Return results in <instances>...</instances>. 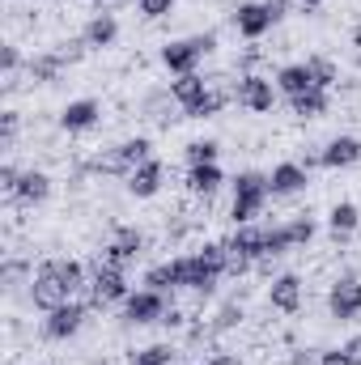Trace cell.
Returning a JSON list of instances; mask_svg holds the SVG:
<instances>
[{
  "label": "cell",
  "mask_w": 361,
  "mask_h": 365,
  "mask_svg": "<svg viewBox=\"0 0 361 365\" xmlns=\"http://www.w3.org/2000/svg\"><path fill=\"white\" fill-rule=\"evenodd\" d=\"M268 195H272L268 175H260V170H238V175H234V204H230L234 225H255V217L264 212Z\"/></svg>",
  "instance_id": "obj_1"
},
{
  "label": "cell",
  "mask_w": 361,
  "mask_h": 365,
  "mask_svg": "<svg viewBox=\"0 0 361 365\" xmlns=\"http://www.w3.org/2000/svg\"><path fill=\"white\" fill-rule=\"evenodd\" d=\"M213 51H217V34H191V38H179V43H166L162 47V64L175 77H183V73H195L200 60L213 56Z\"/></svg>",
  "instance_id": "obj_2"
},
{
  "label": "cell",
  "mask_w": 361,
  "mask_h": 365,
  "mask_svg": "<svg viewBox=\"0 0 361 365\" xmlns=\"http://www.w3.org/2000/svg\"><path fill=\"white\" fill-rule=\"evenodd\" d=\"M166 319V293L158 289H136L123 297V323L132 327H149V323H162Z\"/></svg>",
  "instance_id": "obj_3"
},
{
  "label": "cell",
  "mask_w": 361,
  "mask_h": 365,
  "mask_svg": "<svg viewBox=\"0 0 361 365\" xmlns=\"http://www.w3.org/2000/svg\"><path fill=\"white\" fill-rule=\"evenodd\" d=\"M30 302L39 306V310H56V306H64V302H73V293H68V284L60 280L56 272V259H47L34 280H30Z\"/></svg>",
  "instance_id": "obj_4"
},
{
  "label": "cell",
  "mask_w": 361,
  "mask_h": 365,
  "mask_svg": "<svg viewBox=\"0 0 361 365\" xmlns=\"http://www.w3.org/2000/svg\"><path fill=\"white\" fill-rule=\"evenodd\" d=\"M327 310H332V319H340V323H353L361 314V280L353 272H345L332 289H327Z\"/></svg>",
  "instance_id": "obj_5"
},
{
  "label": "cell",
  "mask_w": 361,
  "mask_h": 365,
  "mask_svg": "<svg viewBox=\"0 0 361 365\" xmlns=\"http://www.w3.org/2000/svg\"><path fill=\"white\" fill-rule=\"evenodd\" d=\"M81 327H86V306L81 302H64V306L47 310V319H43V336L47 340H73Z\"/></svg>",
  "instance_id": "obj_6"
},
{
  "label": "cell",
  "mask_w": 361,
  "mask_h": 365,
  "mask_svg": "<svg viewBox=\"0 0 361 365\" xmlns=\"http://www.w3.org/2000/svg\"><path fill=\"white\" fill-rule=\"evenodd\" d=\"M234 102L247 106V110H255V115H268L272 106H276V90H272L268 77L247 73V77H238V98H234Z\"/></svg>",
  "instance_id": "obj_7"
},
{
  "label": "cell",
  "mask_w": 361,
  "mask_h": 365,
  "mask_svg": "<svg viewBox=\"0 0 361 365\" xmlns=\"http://www.w3.org/2000/svg\"><path fill=\"white\" fill-rule=\"evenodd\" d=\"M128 297V280L115 268H93L90 276V306H111V302H123Z\"/></svg>",
  "instance_id": "obj_8"
},
{
  "label": "cell",
  "mask_w": 361,
  "mask_h": 365,
  "mask_svg": "<svg viewBox=\"0 0 361 365\" xmlns=\"http://www.w3.org/2000/svg\"><path fill=\"white\" fill-rule=\"evenodd\" d=\"M234 26H238V34H243V38H251V43H255V38H264V34H268L276 21L268 17L264 0H247V4H238V9H234Z\"/></svg>",
  "instance_id": "obj_9"
},
{
  "label": "cell",
  "mask_w": 361,
  "mask_h": 365,
  "mask_svg": "<svg viewBox=\"0 0 361 365\" xmlns=\"http://www.w3.org/2000/svg\"><path fill=\"white\" fill-rule=\"evenodd\" d=\"M225 247L238 251V255H247V259L255 264V259L268 255V230H264V225H234V234L225 238Z\"/></svg>",
  "instance_id": "obj_10"
},
{
  "label": "cell",
  "mask_w": 361,
  "mask_h": 365,
  "mask_svg": "<svg viewBox=\"0 0 361 365\" xmlns=\"http://www.w3.org/2000/svg\"><path fill=\"white\" fill-rule=\"evenodd\" d=\"M268 302H272V310H280V314H298L302 310V276H293V272L276 276L268 289Z\"/></svg>",
  "instance_id": "obj_11"
},
{
  "label": "cell",
  "mask_w": 361,
  "mask_h": 365,
  "mask_svg": "<svg viewBox=\"0 0 361 365\" xmlns=\"http://www.w3.org/2000/svg\"><path fill=\"white\" fill-rule=\"evenodd\" d=\"M306 182H310V170L302 162H280V166H272V175H268L272 195H298V191H306Z\"/></svg>",
  "instance_id": "obj_12"
},
{
  "label": "cell",
  "mask_w": 361,
  "mask_h": 365,
  "mask_svg": "<svg viewBox=\"0 0 361 365\" xmlns=\"http://www.w3.org/2000/svg\"><path fill=\"white\" fill-rule=\"evenodd\" d=\"M162 182H166V166L153 158V162H145V166H136V170L128 175V191H132L136 200H153V195L162 191Z\"/></svg>",
  "instance_id": "obj_13"
},
{
  "label": "cell",
  "mask_w": 361,
  "mask_h": 365,
  "mask_svg": "<svg viewBox=\"0 0 361 365\" xmlns=\"http://www.w3.org/2000/svg\"><path fill=\"white\" fill-rule=\"evenodd\" d=\"M98 119H102V106H98L93 98H77V102H68V106L60 110V128H64V132H90Z\"/></svg>",
  "instance_id": "obj_14"
},
{
  "label": "cell",
  "mask_w": 361,
  "mask_h": 365,
  "mask_svg": "<svg viewBox=\"0 0 361 365\" xmlns=\"http://www.w3.org/2000/svg\"><path fill=\"white\" fill-rule=\"evenodd\" d=\"M361 162V140L357 136H332L327 149H323V166L327 170H349Z\"/></svg>",
  "instance_id": "obj_15"
},
{
  "label": "cell",
  "mask_w": 361,
  "mask_h": 365,
  "mask_svg": "<svg viewBox=\"0 0 361 365\" xmlns=\"http://www.w3.org/2000/svg\"><path fill=\"white\" fill-rule=\"evenodd\" d=\"M361 225V212L353 200H340V204H332V212H327V230H332V238L340 242V238H353Z\"/></svg>",
  "instance_id": "obj_16"
},
{
  "label": "cell",
  "mask_w": 361,
  "mask_h": 365,
  "mask_svg": "<svg viewBox=\"0 0 361 365\" xmlns=\"http://www.w3.org/2000/svg\"><path fill=\"white\" fill-rule=\"evenodd\" d=\"M115 38H119V21H115V13H93L90 26H86V34H81L86 47H111Z\"/></svg>",
  "instance_id": "obj_17"
},
{
  "label": "cell",
  "mask_w": 361,
  "mask_h": 365,
  "mask_svg": "<svg viewBox=\"0 0 361 365\" xmlns=\"http://www.w3.org/2000/svg\"><path fill=\"white\" fill-rule=\"evenodd\" d=\"M276 90L285 93V98H298V93L315 90V77H310L306 64H285V68L276 73Z\"/></svg>",
  "instance_id": "obj_18"
},
{
  "label": "cell",
  "mask_w": 361,
  "mask_h": 365,
  "mask_svg": "<svg viewBox=\"0 0 361 365\" xmlns=\"http://www.w3.org/2000/svg\"><path fill=\"white\" fill-rule=\"evenodd\" d=\"M21 204H43L47 195H51V175H43V170H21V182H17V191H13Z\"/></svg>",
  "instance_id": "obj_19"
},
{
  "label": "cell",
  "mask_w": 361,
  "mask_h": 365,
  "mask_svg": "<svg viewBox=\"0 0 361 365\" xmlns=\"http://www.w3.org/2000/svg\"><path fill=\"white\" fill-rule=\"evenodd\" d=\"M171 93H175V102H179L183 110H191V106L208 93V81H204L200 73H183V77H175V81H171Z\"/></svg>",
  "instance_id": "obj_20"
},
{
  "label": "cell",
  "mask_w": 361,
  "mask_h": 365,
  "mask_svg": "<svg viewBox=\"0 0 361 365\" xmlns=\"http://www.w3.org/2000/svg\"><path fill=\"white\" fill-rule=\"evenodd\" d=\"M221 182H225V175H221L217 162H208V166H191V170H187V187H191V195H213V191H221Z\"/></svg>",
  "instance_id": "obj_21"
},
{
  "label": "cell",
  "mask_w": 361,
  "mask_h": 365,
  "mask_svg": "<svg viewBox=\"0 0 361 365\" xmlns=\"http://www.w3.org/2000/svg\"><path fill=\"white\" fill-rule=\"evenodd\" d=\"M145 289H158V293H171V289H183V280H179V259L153 264V268L145 272Z\"/></svg>",
  "instance_id": "obj_22"
},
{
  "label": "cell",
  "mask_w": 361,
  "mask_h": 365,
  "mask_svg": "<svg viewBox=\"0 0 361 365\" xmlns=\"http://www.w3.org/2000/svg\"><path fill=\"white\" fill-rule=\"evenodd\" d=\"M289 102H293L298 119H323L327 115V90H306V93H298V98H289Z\"/></svg>",
  "instance_id": "obj_23"
},
{
  "label": "cell",
  "mask_w": 361,
  "mask_h": 365,
  "mask_svg": "<svg viewBox=\"0 0 361 365\" xmlns=\"http://www.w3.org/2000/svg\"><path fill=\"white\" fill-rule=\"evenodd\" d=\"M60 68H64V56H60V51H51V56H34V60H30V77H34L39 86H51V81L60 77Z\"/></svg>",
  "instance_id": "obj_24"
},
{
  "label": "cell",
  "mask_w": 361,
  "mask_h": 365,
  "mask_svg": "<svg viewBox=\"0 0 361 365\" xmlns=\"http://www.w3.org/2000/svg\"><path fill=\"white\" fill-rule=\"evenodd\" d=\"M93 170H102V175H119V179H128L132 175V162L123 158V149L115 145V149H106L102 158H93Z\"/></svg>",
  "instance_id": "obj_25"
},
{
  "label": "cell",
  "mask_w": 361,
  "mask_h": 365,
  "mask_svg": "<svg viewBox=\"0 0 361 365\" xmlns=\"http://www.w3.org/2000/svg\"><path fill=\"white\" fill-rule=\"evenodd\" d=\"M306 68H310V77H315V90H332V86H336V77H340V73H336V64H332L327 56H310V60H306Z\"/></svg>",
  "instance_id": "obj_26"
},
{
  "label": "cell",
  "mask_w": 361,
  "mask_h": 365,
  "mask_svg": "<svg viewBox=\"0 0 361 365\" xmlns=\"http://www.w3.org/2000/svg\"><path fill=\"white\" fill-rule=\"evenodd\" d=\"M221 158V145L217 140H191L187 145V166H208Z\"/></svg>",
  "instance_id": "obj_27"
},
{
  "label": "cell",
  "mask_w": 361,
  "mask_h": 365,
  "mask_svg": "<svg viewBox=\"0 0 361 365\" xmlns=\"http://www.w3.org/2000/svg\"><path fill=\"white\" fill-rule=\"evenodd\" d=\"M166 106H179L171 90L166 93H149V98H145V115H149L153 123H171V119H175V115H166Z\"/></svg>",
  "instance_id": "obj_28"
},
{
  "label": "cell",
  "mask_w": 361,
  "mask_h": 365,
  "mask_svg": "<svg viewBox=\"0 0 361 365\" xmlns=\"http://www.w3.org/2000/svg\"><path fill=\"white\" fill-rule=\"evenodd\" d=\"M56 272H60V280L68 284V293H77V289H90V284H86V268H81L77 259H56Z\"/></svg>",
  "instance_id": "obj_29"
},
{
  "label": "cell",
  "mask_w": 361,
  "mask_h": 365,
  "mask_svg": "<svg viewBox=\"0 0 361 365\" xmlns=\"http://www.w3.org/2000/svg\"><path fill=\"white\" fill-rule=\"evenodd\" d=\"M285 234H289V242L293 247H306L310 238H315V221L302 212V217H293V221H285Z\"/></svg>",
  "instance_id": "obj_30"
},
{
  "label": "cell",
  "mask_w": 361,
  "mask_h": 365,
  "mask_svg": "<svg viewBox=\"0 0 361 365\" xmlns=\"http://www.w3.org/2000/svg\"><path fill=\"white\" fill-rule=\"evenodd\" d=\"M171 361H175V349L171 344H149V349H141L132 357V365H171Z\"/></svg>",
  "instance_id": "obj_31"
},
{
  "label": "cell",
  "mask_w": 361,
  "mask_h": 365,
  "mask_svg": "<svg viewBox=\"0 0 361 365\" xmlns=\"http://www.w3.org/2000/svg\"><path fill=\"white\" fill-rule=\"evenodd\" d=\"M136 9L145 21H162L166 13H175V0H136Z\"/></svg>",
  "instance_id": "obj_32"
},
{
  "label": "cell",
  "mask_w": 361,
  "mask_h": 365,
  "mask_svg": "<svg viewBox=\"0 0 361 365\" xmlns=\"http://www.w3.org/2000/svg\"><path fill=\"white\" fill-rule=\"evenodd\" d=\"M289 247H293V242H289L285 225H272V230H268V259H280V255H285ZM255 264H260V259H255Z\"/></svg>",
  "instance_id": "obj_33"
},
{
  "label": "cell",
  "mask_w": 361,
  "mask_h": 365,
  "mask_svg": "<svg viewBox=\"0 0 361 365\" xmlns=\"http://www.w3.org/2000/svg\"><path fill=\"white\" fill-rule=\"evenodd\" d=\"M0 140H4V149L17 140V110H4L0 115Z\"/></svg>",
  "instance_id": "obj_34"
},
{
  "label": "cell",
  "mask_w": 361,
  "mask_h": 365,
  "mask_svg": "<svg viewBox=\"0 0 361 365\" xmlns=\"http://www.w3.org/2000/svg\"><path fill=\"white\" fill-rule=\"evenodd\" d=\"M247 268H251V259L225 247V276H243V272H247Z\"/></svg>",
  "instance_id": "obj_35"
},
{
  "label": "cell",
  "mask_w": 361,
  "mask_h": 365,
  "mask_svg": "<svg viewBox=\"0 0 361 365\" xmlns=\"http://www.w3.org/2000/svg\"><path fill=\"white\" fill-rule=\"evenodd\" d=\"M238 319H243V306H225V310L217 314V323H213V331H230V327H234Z\"/></svg>",
  "instance_id": "obj_36"
},
{
  "label": "cell",
  "mask_w": 361,
  "mask_h": 365,
  "mask_svg": "<svg viewBox=\"0 0 361 365\" xmlns=\"http://www.w3.org/2000/svg\"><path fill=\"white\" fill-rule=\"evenodd\" d=\"M315 365H353V361H349L345 349H323V353L315 357Z\"/></svg>",
  "instance_id": "obj_37"
},
{
  "label": "cell",
  "mask_w": 361,
  "mask_h": 365,
  "mask_svg": "<svg viewBox=\"0 0 361 365\" xmlns=\"http://www.w3.org/2000/svg\"><path fill=\"white\" fill-rule=\"evenodd\" d=\"M17 182H21V170H17V166H0V187H4L9 195L17 191Z\"/></svg>",
  "instance_id": "obj_38"
},
{
  "label": "cell",
  "mask_w": 361,
  "mask_h": 365,
  "mask_svg": "<svg viewBox=\"0 0 361 365\" xmlns=\"http://www.w3.org/2000/svg\"><path fill=\"white\" fill-rule=\"evenodd\" d=\"M264 9H268L272 21H285L289 17V0H264Z\"/></svg>",
  "instance_id": "obj_39"
},
{
  "label": "cell",
  "mask_w": 361,
  "mask_h": 365,
  "mask_svg": "<svg viewBox=\"0 0 361 365\" xmlns=\"http://www.w3.org/2000/svg\"><path fill=\"white\" fill-rule=\"evenodd\" d=\"M17 64H21V51H17V47H4V73H9V77L17 73Z\"/></svg>",
  "instance_id": "obj_40"
},
{
  "label": "cell",
  "mask_w": 361,
  "mask_h": 365,
  "mask_svg": "<svg viewBox=\"0 0 361 365\" xmlns=\"http://www.w3.org/2000/svg\"><path fill=\"white\" fill-rule=\"evenodd\" d=\"M340 349L349 353V361H353V365H361V336H353V340H345Z\"/></svg>",
  "instance_id": "obj_41"
},
{
  "label": "cell",
  "mask_w": 361,
  "mask_h": 365,
  "mask_svg": "<svg viewBox=\"0 0 361 365\" xmlns=\"http://www.w3.org/2000/svg\"><path fill=\"white\" fill-rule=\"evenodd\" d=\"M204 365H243V361H238V357H234V353H217V357H213V361H204Z\"/></svg>",
  "instance_id": "obj_42"
},
{
  "label": "cell",
  "mask_w": 361,
  "mask_h": 365,
  "mask_svg": "<svg viewBox=\"0 0 361 365\" xmlns=\"http://www.w3.org/2000/svg\"><path fill=\"white\" fill-rule=\"evenodd\" d=\"M298 4H306V9H319V4H323V0H298Z\"/></svg>",
  "instance_id": "obj_43"
},
{
  "label": "cell",
  "mask_w": 361,
  "mask_h": 365,
  "mask_svg": "<svg viewBox=\"0 0 361 365\" xmlns=\"http://www.w3.org/2000/svg\"><path fill=\"white\" fill-rule=\"evenodd\" d=\"M93 4H102V0H93Z\"/></svg>",
  "instance_id": "obj_44"
}]
</instances>
